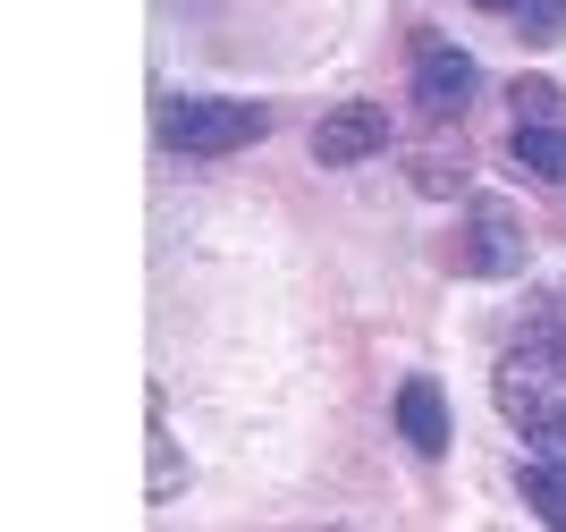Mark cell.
Here are the masks:
<instances>
[{"label": "cell", "instance_id": "obj_4", "mask_svg": "<svg viewBox=\"0 0 566 532\" xmlns=\"http://www.w3.org/2000/svg\"><path fill=\"white\" fill-rule=\"evenodd\" d=\"M398 431L415 457H449V397H440V380H406L398 389Z\"/></svg>", "mask_w": 566, "mask_h": 532}, {"label": "cell", "instance_id": "obj_3", "mask_svg": "<svg viewBox=\"0 0 566 532\" xmlns=\"http://www.w3.org/2000/svg\"><path fill=\"white\" fill-rule=\"evenodd\" d=\"M380 144H389V118L373 111V102H347V111H331L322 118V127H313V153H322V161H373Z\"/></svg>", "mask_w": 566, "mask_h": 532}, {"label": "cell", "instance_id": "obj_8", "mask_svg": "<svg viewBox=\"0 0 566 532\" xmlns=\"http://www.w3.org/2000/svg\"><path fill=\"white\" fill-rule=\"evenodd\" d=\"M473 262H482V271H516V229H507V220H491V229H482V246H473Z\"/></svg>", "mask_w": 566, "mask_h": 532}, {"label": "cell", "instance_id": "obj_2", "mask_svg": "<svg viewBox=\"0 0 566 532\" xmlns=\"http://www.w3.org/2000/svg\"><path fill=\"white\" fill-rule=\"evenodd\" d=\"M161 136L178 144V153H237V144L271 136V111H262V102H169Z\"/></svg>", "mask_w": 566, "mask_h": 532}, {"label": "cell", "instance_id": "obj_5", "mask_svg": "<svg viewBox=\"0 0 566 532\" xmlns=\"http://www.w3.org/2000/svg\"><path fill=\"white\" fill-rule=\"evenodd\" d=\"M415 85H423V102L431 111H457L473 93V60L457 43H423V69H415Z\"/></svg>", "mask_w": 566, "mask_h": 532}, {"label": "cell", "instance_id": "obj_6", "mask_svg": "<svg viewBox=\"0 0 566 532\" xmlns=\"http://www.w3.org/2000/svg\"><path fill=\"white\" fill-rule=\"evenodd\" d=\"M524 499H533V515H542L549 532H566V457L524 465Z\"/></svg>", "mask_w": 566, "mask_h": 532}, {"label": "cell", "instance_id": "obj_11", "mask_svg": "<svg viewBox=\"0 0 566 532\" xmlns=\"http://www.w3.org/2000/svg\"><path fill=\"white\" fill-rule=\"evenodd\" d=\"M558 25H566V0H524V34H533V43H549Z\"/></svg>", "mask_w": 566, "mask_h": 532}, {"label": "cell", "instance_id": "obj_7", "mask_svg": "<svg viewBox=\"0 0 566 532\" xmlns=\"http://www.w3.org/2000/svg\"><path fill=\"white\" fill-rule=\"evenodd\" d=\"M516 161L533 178H566V136L558 127H516Z\"/></svg>", "mask_w": 566, "mask_h": 532}, {"label": "cell", "instance_id": "obj_9", "mask_svg": "<svg viewBox=\"0 0 566 532\" xmlns=\"http://www.w3.org/2000/svg\"><path fill=\"white\" fill-rule=\"evenodd\" d=\"M187 482V465H178V448H169V431L153 423V499H169V490Z\"/></svg>", "mask_w": 566, "mask_h": 532}, {"label": "cell", "instance_id": "obj_12", "mask_svg": "<svg viewBox=\"0 0 566 532\" xmlns=\"http://www.w3.org/2000/svg\"><path fill=\"white\" fill-rule=\"evenodd\" d=\"M473 9H524V0H473Z\"/></svg>", "mask_w": 566, "mask_h": 532}, {"label": "cell", "instance_id": "obj_10", "mask_svg": "<svg viewBox=\"0 0 566 532\" xmlns=\"http://www.w3.org/2000/svg\"><path fill=\"white\" fill-rule=\"evenodd\" d=\"M516 111L533 118V127H542V118L558 111V85H549V76H524V85H516Z\"/></svg>", "mask_w": 566, "mask_h": 532}, {"label": "cell", "instance_id": "obj_1", "mask_svg": "<svg viewBox=\"0 0 566 532\" xmlns=\"http://www.w3.org/2000/svg\"><path fill=\"white\" fill-rule=\"evenodd\" d=\"M499 415L524 440H542V457H566V372L542 355H507L499 364Z\"/></svg>", "mask_w": 566, "mask_h": 532}]
</instances>
